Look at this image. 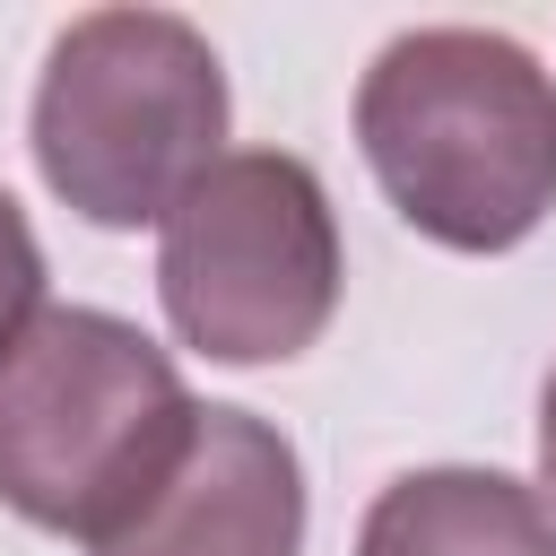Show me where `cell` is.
<instances>
[{
  "mask_svg": "<svg viewBox=\"0 0 556 556\" xmlns=\"http://www.w3.org/2000/svg\"><path fill=\"white\" fill-rule=\"evenodd\" d=\"M382 200L443 252H513L556 208V78L495 26H408L356 78Z\"/></svg>",
  "mask_w": 556,
  "mask_h": 556,
  "instance_id": "1",
  "label": "cell"
},
{
  "mask_svg": "<svg viewBox=\"0 0 556 556\" xmlns=\"http://www.w3.org/2000/svg\"><path fill=\"white\" fill-rule=\"evenodd\" d=\"M191 417L200 400L139 321L43 304L0 348V504L96 547L174 469Z\"/></svg>",
  "mask_w": 556,
  "mask_h": 556,
  "instance_id": "2",
  "label": "cell"
},
{
  "mask_svg": "<svg viewBox=\"0 0 556 556\" xmlns=\"http://www.w3.org/2000/svg\"><path fill=\"white\" fill-rule=\"evenodd\" d=\"M26 139L52 200L87 226H165V208L226 156V70L174 9H87L43 52Z\"/></svg>",
  "mask_w": 556,
  "mask_h": 556,
  "instance_id": "3",
  "label": "cell"
},
{
  "mask_svg": "<svg viewBox=\"0 0 556 556\" xmlns=\"http://www.w3.org/2000/svg\"><path fill=\"white\" fill-rule=\"evenodd\" d=\"M339 217L304 156L235 148L174 208L156 243V295L182 348L208 365H287L339 313Z\"/></svg>",
  "mask_w": 556,
  "mask_h": 556,
  "instance_id": "4",
  "label": "cell"
},
{
  "mask_svg": "<svg viewBox=\"0 0 556 556\" xmlns=\"http://www.w3.org/2000/svg\"><path fill=\"white\" fill-rule=\"evenodd\" d=\"M96 556H304V460L252 408H200L148 504Z\"/></svg>",
  "mask_w": 556,
  "mask_h": 556,
  "instance_id": "5",
  "label": "cell"
},
{
  "mask_svg": "<svg viewBox=\"0 0 556 556\" xmlns=\"http://www.w3.org/2000/svg\"><path fill=\"white\" fill-rule=\"evenodd\" d=\"M356 556H556V521L504 469H408L365 504Z\"/></svg>",
  "mask_w": 556,
  "mask_h": 556,
  "instance_id": "6",
  "label": "cell"
},
{
  "mask_svg": "<svg viewBox=\"0 0 556 556\" xmlns=\"http://www.w3.org/2000/svg\"><path fill=\"white\" fill-rule=\"evenodd\" d=\"M43 313V243L26 226V208L0 191V348Z\"/></svg>",
  "mask_w": 556,
  "mask_h": 556,
  "instance_id": "7",
  "label": "cell"
},
{
  "mask_svg": "<svg viewBox=\"0 0 556 556\" xmlns=\"http://www.w3.org/2000/svg\"><path fill=\"white\" fill-rule=\"evenodd\" d=\"M539 504H547V521H556V374H547V391H539V486H530Z\"/></svg>",
  "mask_w": 556,
  "mask_h": 556,
  "instance_id": "8",
  "label": "cell"
}]
</instances>
